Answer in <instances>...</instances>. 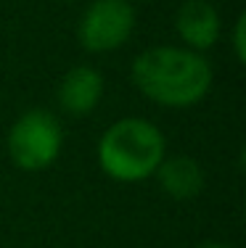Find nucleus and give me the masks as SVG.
<instances>
[{
	"label": "nucleus",
	"mask_w": 246,
	"mask_h": 248,
	"mask_svg": "<svg viewBox=\"0 0 246 248\" xmlns=\"http://www.w3.org/2000/svg\"><path fill=\"white\" fill-rule=\"evenodd\" d=\"M66 3H69V0H66Z\"/></svg>",
	"instance_id": "nucleus-10"
},
{
	"label": "nucleus",
	"mask_w": 246,
	"mask_h": 248,
	"mask_svg": "<svg viewBox=\"0 0 246 248\" xmlns=\"http://www.w3.org/2000/svg\"><path fill=\"white\" fill-rule=\"evenodd\" d=\"M135 32V8L130 0H93L77 24V40L87 53L119 50Z\"/></svg>",
	"instance_id": "nucleus-4"
},
{
	"label": "nucleus",
	"mask_w": 246,
	"mask_h": 248,
	"mask_svg": "<svg viewBox=\"0 0 246 248\" xmlns=\"http://www.w3.org/2000/svg\"><path fill=\"white\" fill-rule=\"evenodd\" d=\"M64 148V127L56 114L32 108L14 122L8 132V156L21 172H43L53 167Z\"/></svg>",
	"instance_id": "nucleus-3"
},
{
	"label": "nucleus",
	"mask_w": 246,
	"mask_h": 248,
	"mask_svg": "<svg viewBox=\"0 0 246 248\" xmlns=\"http://www.w3.org/2000/svg\"><path fill=\"white\" fill-rule=\"evenodd\" d=\"M167 156V138L154 122L125 116L98 140V164L114 182H140L156 174Z\"/></svg>",
	"instance_id": "nucleus-2"
},
{
	"label": "nucleus",
	"mask_w": 246,
	"mask_h": 248,
	"mask_svg": "<svg viewBox=\"0 0 246 248\" xmlns=\"http://www.w3.org/2000/svg\"><path fill=\"white\" fill-rule=\"evenodd\" d=\"M156 180H159L162 190L175 201H191L204 190V169L196 158L191 156H164V161L156 169Z\"/></svg>",
	"instance_id": "nucleus-7"
},
{
	"label": "nucleus",
	"mask_w": 246,
	"mask_h": 248,
	"mask_svg": "<svg viewBox=\"0 0 246 248\" xmlns=\"http://www.w3.org/2000/svg\"><path fill=\"white\" fill-rule=\"evenodd\" d=\"M220 14L209 0H185L175 14V32L185 48L204 53L220 40Z\"/></svg>",
	"instance_id": "nucleus-5"
},
{
	"label": "nucleus",
	"mask_w": 246,
	"mask_h": 248,
	"mask_svg": "<svg viewBox=\"0 0 246 248\" xmlns=\"http://www.w3.org/2000/svg\"><path fill=\"white\" fill-rule=\"evenodd\" d=\"M233 50H236L238 63L246 61V16L241 14L236 21V29H233Z\"/></svg>",
	"instance_id": "nucleus-8"
},
{
	"label": "nucleus",
	"mask_w": 246,
	"mask_h": 248,
	"mask_svg": "<svg viewBox=\"0 0 246 248\" xmlns=\"http://www.w3.org/2000/svg\"><path fill=\"white\" fill-rule=\"evenodd\" d=\"M140 95L164 108H191L209 95L214 82L212 63L204 53L178 45H156L143 50L130 69Z\"/></svg>",
	"instance_id": "nucleus-1"
},
{
	"label": "nucleus",
	"mask_w": 246,
	"mask_h": 248,
	"mask_svg": "<svg viewBox=\"0 0 246 248\" xmlns=\"http://www.w3.org/2000/svg\"><path fill=\"white\" fill-rule=\"evenodd\" d=\"M103 98V74L93 66H72L58 82V106L69 116H87Z\"/></svg>",
	"instance_id": "nucleus-6"
},
{
	"label": "nucleus",
	"mask_w": 246,
	"mask_h": 248,
	"mask_svg": "<svg viewBox=\"0 0 246 248\" xmlns=\"http://www.w3.org/2000/svg\"><path fill=\"white\" fill-rule=\"evenodd\" d=\"M198 248H228V246H222V243H204V246H198Z\"/></svg>",
	"instance_id": "nucleus-9"
}]
</instances>
